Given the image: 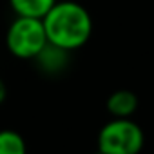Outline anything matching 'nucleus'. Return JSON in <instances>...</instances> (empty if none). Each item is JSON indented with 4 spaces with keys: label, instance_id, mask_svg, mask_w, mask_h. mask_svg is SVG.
Segmentation results:
<instances>
[{
    "label": "nucleus",
    "instance_id": "1",
    "mask_svg": "<svg viewBox=\"0 0 154 154\" xmlns=\"http://www.w3.org/2000/svg\"><path fill=\"white\" fill-rule=\"evenodd\" d=\"M42 22L47 42L69 53L85 45L93 33V18L89 11L72 0H56Z\"/></svg>",
    "mask_w": 154,
    "mask_h": 154
},
{
    "label": "nucleus",
    "instance_id": "2",
    "mask_svg": "<svg viewBox=\"0 0 154 154\" xmlns=\"http://www.w3.org/2000/svg\"><path fill=\"white\" fill-rule=\"evenodd\" d=\"M143 141V131L136 122L131 118H114L100 129L98 150L103 154H138Z\"/></svg>",
    "mask_w": 154,
    "mask_h": 154
},
{
    "label": "nucleus",
    "instance_id": "3",
    "mask_svg": "<svg viewBox=\"0 0 154 154\" xmlns=\"http://www.w3.org/2000/svg\"><path fill=\"white\" fill-rule=\"evenodd\" d=\"M45 44L47 36L42 18L17 17L6 33V45L9 53L22 60H35Z\"/></svg>",
    "mask_w": 154,
    "mask_h": 154
},
{
    "label": "nucleus",
    "instance_id": "4",
    "mask_svg": "<svg viewBox=\"0 0 154 154\" xmlns=\"http://www.w3.org/2000/svg\"><path fill=\"white\" fill-rule=\"evenodd\" d=\"M67 56H69V51L65 49H60L53 44H45V47L36 54V63L38 67L44 71V72H49V74H56V72H62L67 65Z\"/></svg>",
    "mask_w": 154,
    "mask_h": 154
},
{
    "label": "nucleus",
    "instance_id": "5",
    "mask_svg": "<svg viewBox=\"0 0 154 154\" xmlns=\"http://www.w3.org/2000/svg\"><path fill=\"white\" fill-rule=\"evenodd\" d=\"M138 109V98L131 91H114L107 100V111L114 118H131Z\"/></svg>",
    "mask_w": 154,
    "mask_h": 154
},
{
    "label": "nucleus",
    "instance_id": "6",
    "mask_svg": "<svg viewBox=\"0 0 154 154\" xmlns=\"http://www.w3.org/2000/svg\"><path fill=\"white\" fill-rule=\"evenodd\" d=\"M54 4L56 0H9V6L17 17L29 18H44Z\"/></svg>",
    "mask_w": 154,
    "mask_h": 154
},
{
    "label": "nucleus",
    "instance_id": "7",
    "mask_svg": "<svg viewBox=\"0 0 154 154\" xmlns=\"http://www.w3.org/2000/svg\"><path fill=\"white\" fill-rule=\"evenodd\" d=\"M0 154H27L24 138L11 129L0 131Z\"/></svg>",
    "mask_w": 154,
    "mask_h": 154
},
{
    "label": "nucleus",
    "instance_id": "8",
    "mask_svg": "<svg viewBox=\"0 0 154 154\" xmlns=\"http://www.w3.org/2000/svg\"><path fill=\"white\" fill-rule=\"evenodd\" d=\"M6 96H8V89H6V84H4V80L0 78V105L4 103Z\"/></svg>",
    "mask_w": 154,
    "mask_h": 154
},
{
    "label": "nucleus",
    "instance_id": "9",
    "mask_svg": "<svg viewBox=\"0 0 154 154\" xmlns=\"http://www.w3.org/2000/svg\"><path fill=\"white\" fill-rule=\"evenodd\" d=\"M94 154H103V152H100V150H98V152H94Z\"/></svg>",
    "mask_w": 154,
    "mask_h": 154
}]
</instances>
